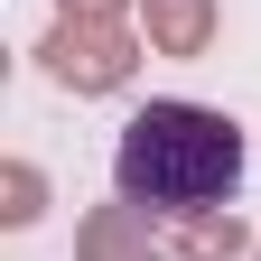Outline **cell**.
<instances>
[{"instance_id":"cell-3","label":"cell","mask_w":261,"mask_h":261,"mask_svg":"<svg viewBox=\"0 0 261 261\" xmlns=\"http://www.w3.org/2000/svg\"><path fill=\"white\" fill-rule=\"evenodd\" d=\"M75 261H168V243L149 233L140 205H93L75 224Z\"/></svg>"},{"instance_id":"cell-1","label":"cell","mask_w":261,"mask_h":261,"mask_svg":"<svg viewBox=\"0 0 261 261\" xmlns=\"http://www.w3.org/2000/svg\"><path fill=\"white\" fill-rule=\"evenodd\" d=\"M112 187L140 215H205L243 187V130L205 103H149L112 140Z\"/></svg>"},{"instance_id":"cell-2","label":"cell","mask_w":261,"mask_h":261,"mask_svg":"<svg viewBox=\"0 0 261 261\" xmlns=\"http://www.w3.org/2000/svg\"><path fill=\"white\" fill-rule=\"evenodd\" d=\"M140 47L149 38H130L121 19H56L47 47H38V65H47V84H65V93H121L130 65H140Z\"/></svg>"},{"instance_id":"cell-5","label":"cell","mask_w":261,"mask_h":261,"mask_svg":"<svg viewBox=\"0 0 261 261\" xmlns=\"http://www.w3.org/2000/svg\"><path fill=\"white\" fill-rule=\"evenodd\" d=\"M233 252H261V243L243 233V215H233V205L177 215V233H168V261H233Z\"/></svg>"},{"instance_id":"cell-6","label":"cell","mask_w":261,"mask_h":261,"mask_svg":"<svg viewBox=\"0 0 261 261\" xmlns=\"http://www.w3.org/2000/svg\"><path fill=\"white\" fill-rule=\"evenodd\" d=\"M38 215H47V177L28 168V159H10V168H0V224L19 233V224H38Z\"/></svg>"},{"instance_id":"cell-7","label":"cell","mask_w":261,"mask_h":261,"mask_svg":"<svg viewBox=\"0 0 261 261\" xmlns=\"http://www.w3.org/2000/svg\"><path fill=\"white\" fill-rule=\"evenodd\" d=\"M130 0H56V19H121Z\"/></svg>"},{"instance_id":"cell-4","label":"cell","mask_w":261,"mask_h":261,"mask_svg":"<svg viewBox=\"0 0 261 261\" xmlns=\"http://www.w3.org/2000/svg\"><path fill=\"white\" fill-rule=\"evenodd\" d=\"M149 56H205L215 47V0H140Z\"/></svg>"},{"instance_id":"cell-8","label":"cell","mask_w":261,"mask_h":261,"mask_svg":"<svg viewBox=\"0 0 261 261\" xmlns=\"http://www.w3.org/2000/svg\"><path fill=\"white\" fill-rule=\"evenodd\" d=\"M252 261H261V252H252Z\"/></svg>"}]
</instances>
